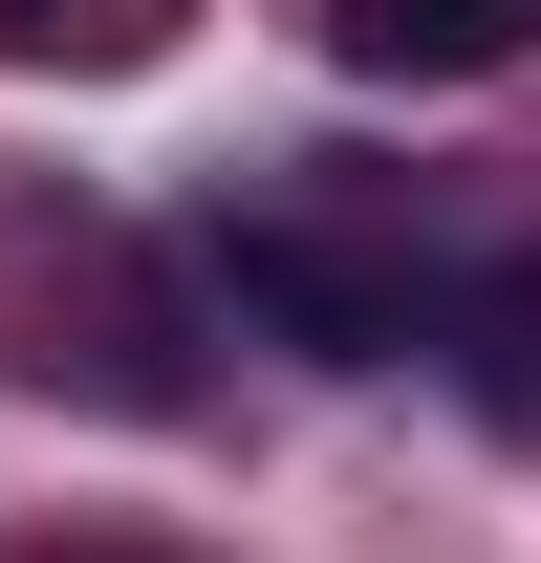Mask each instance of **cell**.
Masks as SVG:
<instances>
[{
	"mask_svg": "<svg viewBox=\"0 0 541 563\" xmlns=\"http://www.w3.org/2000/svg\"><path fill=\"white\" fill-rule=\"evenodd\" d=\"M346 87H498L541 44V0H303Z\"/></svg>",
	"mask_w": 541,
	"mask_h": 563,
	"instance_id": "obj_2",
	"label": "cell"
},
{
	"mask_svg": "<svg viewBox=\"0 0 541 563\" xmlns=\"http://www.w3.org/2000/svg\"><path fill=\"white\" fill-rule=\"evenodd\" d=\"M455 368H476V412H498V433H541V261H498V282L455 303Z\"/></svg>",
	"mask_w": 541,
	"mask_h": 563,
	"instance_id": "obj_3",
	"label": "cell"
},
{
	"mask_svg": "<svg viewBox=\"0 0 541 563\" xmlns=\"http://www.w3.org/2000/svg\"><path fill=\"white\" fill-rule=\"evenodd\" d=\"M0 44H66V0H0Z\"/></svg>",
	"mask_w": 541,
	"mask_h": 563,
	"instance_id": "obj_4",
	"label": "cell"
},
{
	"mask_svg": "<svg viewBox=\"0 0 541 563\" xmlns=\"http://www.w3.org/2000/svg\"><path fill=\"white\" fill-rule=\"evenodd\" d=\"M239 325H281L325 368H390L433 303H411V261H346V239H239Z\"/></svg>",
	"mask_w": 541,
	"mask_h": 563,
	"instance_id": "obj_1",
	"label": "cell"
}]
</instances>
